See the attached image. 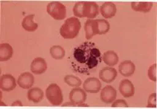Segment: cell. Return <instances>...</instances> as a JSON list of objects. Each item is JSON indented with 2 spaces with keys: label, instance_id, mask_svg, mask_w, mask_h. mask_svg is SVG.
I'll use <instances>...</instances> for the list:
<instances>
[{
  "label": "cell",
  "instance_id": "obj_1",
  "mask_svg": "<svg viewBox=\"0 0 157 109\" xmlns=\"http://www.w3.org/2000/svg\"><path fill=\"white\" fill-rule=\"evenodd\" d=\"M102 62V55L94 42H84L72 50L71 69L75 73L90 75L94 73Z\"/></svg>",
  "mask_w": 157,
  "mask_h": 109
},
{
  "label": "cell",
  "instance_id": "obj_2",
  "mask_svg": "<svg viewBox=\"0 0 157 109\" xmlns=\"http://www.w3.org/2000/svg\"><path fill=\"white\" fill-rule=\"evenodd\" d=\"M81 29V22L77 17H69L60 28V34L62 37L66 39L76 38L78 35Z\"/></svg>",
  "mask_w": 157,
  "mask_h": 109
},
{
  "label": "cell",
  "instance_id": "obj_3",
  "mask_svg": "<svg viewBox=\"0 0 157 109\" xmlns=\"http://www.w3.org/2000/svg\"><path fill=\"white\" fill-rule=\"evenodd\" d=\"M45 95L52 106H60L63 101L62 90L57 84H50L46 89Z\"/></svg>",
  "mask_w": 157,
  "mask_h": 109
},
{
  "label": "cell",
  "instance_id": "obj_4",
  "mask_svg": "<svg viewBox=\"0 0 157 109\" xmlns=\"http://www.w3.org/2000/svg\"><path fill=\"white\" fill-rule=\"evenodd\" d=\"M47 12L55 20H64L66 17V7L59 2H52L47 6Z\"/></svg>",
  "mask_w": 157,
  "mask_h": 109
},
{
  "label": "cell",
  "instance_id": "obj_5",
  "mask_svg": "<svg viewBox=\"0 0 157 109\" xmlns=\"http://www.w3.org/2000/svg\"><path fill=\"white\" fill-rule=\"evenodd\" d=\"M86 99H87L86 92L80 87H76L70 92V102L73 103L74 104H75V106H80V105L85 102Z\"/></svg>",
  "mask_w": 157,
  "mask_h": 109
},
{
  "label": "cell",
  "instance_id": "obj_6",
  "mask_svg": "<svg viewBox=\"0 0 157 109\" xmlns=\"http://www.w3.org/2000/svg\"><path fill=\"white\" fill-rule=\"evenodd\" d=\"M99 15V6L94 2H84L83 17L88 19L95 18Z\"/></svg>",
  "mask_w": 157,
  "mask_h": 109
},
{
  "label": "cell",
  "instance_id": "obj_7",
  "mask_svg": "<svg viewBox=\"0 0 157 109\" xmlns=\"http://www.w3.org/2000/svg\"><path fill=\"white\" fill-rule=\"evenodd\" d=\"M83 89L89 93H98L101 89V83L98 78H87L83 84Z\"/></svg>",
  "mask_w": 157,
  "mask_h": 109
},
{
  "label": "cell",
  "instance_id": "obj_8",
  "mask_svg": "<svg viewBox=\"0 0 157 109\" xmlns=\"http://www.w3.org/2000/svg\"><path fill=\"white\" fill-rule=\"evenodd\" d=\"M17 84L15 78L10 74H4L0 79V87L5 92L13 90L16 87Z\"/></svg>",
  "mask_w": 157,
  "mask_h": 109
},
{
  "label": "cell",
  "instance_id": "obj_9",
  "mask_svg": "<svg viewBox=\"0 0 157 109\" xmlns=\"http://www.w3.org/2000/svg\"><path fill=\"white\" fill-rule=\"evenodd\" d=\"M117 77V71L113 67H104L100 71L99 78L104 82L110 84L113 82Z\"/></svg>",
  "mask_w": 157,
  "mask_h": 109
},
{
  "label": "cell",
  "instance_id": "obj_10",
  "mask_svg": "<svg viewBox=\"0 0 157 109\" xmlns=\"http://www.w3.org/2000/svg\"><path fill=\"white\" fill-rule=\"evenodd\" d=\"M117 98V90L111 85L105 86L102 89L101 100L107 104L112 103Z\"/></svg>",
  "mask_w": 157,
  "mask_h": 109
},
{
  "label": "cell",
  "instance_id": "obj_11",
  "mask_svg": "<svg viewBox=\"0 0 157 109\" xmlns=\"http://www.w3.org/2000/svg\"><path fill=\"white\" fill-rule=\"evenodd\" d=\"M48 69L46 61L42 58H36L31 64V71L34 74H42Z\"/></svg>",
  "mask_w": 157,
  "mask_h": 109
},
{
  "label": "cell",
  "instance_id": "obj_12",
  "mask_svg": "<svg viewBox=\"0 0 157 109\" xmlns=\"http://www.w3.org/2000/svg\"><path fill=\"white\" fill-rule=\"evenodd\" d=\"M119 92L124 98H130L135 94V87L129 79H123L119 85Z\"/></svg>",
  "mask_w": 157,
  "mask_h": 109
},
{
  "label": "cell",
  "instance_id": "obj_13",
  "mask_svg": "<svg viewBox=\"0 0 157 109\" xmlns=\"http://www.w3.org/2000/svg\"><path fill=\"white\" fill-rule=\"evenodd\" d=\"M17 85L23 89H29L34 84V77L29 72L21 73L17 78Z\"/></svg>",
  "mask_w": 157,
  "mask_h": 109
},
{
  "label": "cell",
  "instance_id": "obj_14",
  "mask_svg": "<svg viewBox=\"0 0 157 109\" xmlns=\"http://www.w3.org/2000/svg\"><path fill=\"white\" fill-rule=\"evenodd\" d=\"M119 71L123 77H129L133 75L135 71V66L131 60H124L119 64Z\"/></svg>",
  "mask_w": 157,
  "mask_h": 109
},
{
  "label": "cell",
  "instance_id": "obj_15",
  "mask_svg": "<svg viewBox=\"0 0 157 109\" xmlns=\"http://www.w3.org/2000/svg\"><path fill=\"white\" fill-rule=\"evenodd\" d=\"M101 13L105 18H111L115 16L117 13V7L113 2H105L100 7Z\"/></svg>",
  "mask_w": 157,
  "mask_h": 109
},
{
  "label": "cell",
  "instance_id": "obj_16",
  "mask_svg": "<svg viewBox=\"0 0 157 109\" xmlns=\"http://www.w3.org/2000/svg\"><path fill=\"white\" fill-rule=\"evenodd\" d=\"M27 98L29 101H32L34 103H38L44 98V92L40 88L34 87L28 91Z\"/></svg>",
  "mask_w": 157,
  "mask_h": 109
},
{
  "label": "cell",
  "instance_id": "obj_17",
  "mask_svg": "<svg viewBox=\"0 0 157 109\" xmlns=\"http://www.w3.org/2000/svg\"><path fill=\"white\" fill-rule=\"evenodd\" d=\"M84 32H85V37L90 40L93 37V36L97 34V26H96L95 20L88 19L84 24Z\"/></svg>",
  "mask_w": 157,
  "mask_h": 109
},
{
  "label": "cell",
  "instance_id": "obj_18",
  "mask_svg": "<svg viewBox=\"0 0 157 109\" xmlns=\"http://www.w3.org/2000/svg\"><path fill=\"white\" fill-rule=\"evenodd\" d=\"M34 14H31L27 15V16H25L24 18H23L22 22V26L26 32H35L37 29V28H38V24L34 23Z\"/></svg>",
  "mask_w": 157,
  "mask_h": 109
},
{
  "label": "cell",
  "instance_id": "obj_19",
  "mask_svg": "<svg viewBox=\"0 0 157 109\" xmlns=\"http://www.w3.org/2000/svg\"><path fill=\"white\" fill-rule=\"evenodd\" d=\"M13 47L7 43H2L0 44V60L7 61L10 59L13 56Z\"/></svg>",
  "mask_w": 157,
  "mask_h": 109
},
{
  "label": "cell",
  "instance_id": "obj_20",
  "mask_svg": "<svg viewBox=\"0 0 157 109\" xmlns=\"http://www.w3.org/2000/svg\"><path fill=\"white\" fill-rule=\"evenodd\" d=\"M102 60L109 66H113L117 65L119 62V57L115 52L109 50V51L104 52Z\"/></svg>",
  "mask_w": 157,
  "mask_h": 109
},
{
  "label": "cell",
  "instance_id": "obj_21",
  "mask_svg": "<svg viewBox=\"0 0 157 109\" xmlns=\"http://www.w3.org/2000/svg\"><path fill=\"white\" fill-rule=\"evenodd\" d=\"M133 10L141 13H148L153 7L152 2H132L131 4Z\"/></svg>",
  "mask_w": 157,
  "mask_h": 109
},
{
  "label": "cell",
  "instance_id": "obj_22",
  "mask_svg": "<svg viewBox=\"0 0 157 109\" xmlns=\"http://www.w3.org/2000/svg\"><path fill=\"white\" fill-rule=\"evenodd\" d=\"M96 26H97V34H105L109 32L110 24L106 20L98 19L95 20Z\"/></svg>",
  "mask_w": 157,
  "mask_h": 109
},
{
  "label": "cell",
  "instance_id": "obj_23",
  "mask_svg": "<svg viewBox=\"0 0 157 109\" xmlns=\"http://www.w3.org/2000/svg\"><path fill=\"white\" fill-rule=\"evenodd\" d=\"M50 55L54 59L56 60H60L64 58L65 55H66V52L65 50L61 46L59 45H55L52 46L50 48Z\"/></svg>",
  "mask_w": 157,
  "mask_h": 109
},
{
  "label": "cell",
  "instance_id": "obj_24",
  "mask_svg": "<svg viewBox=\"0 0 157 109\" xmlns=\"http://www.w3.org/2000/svg\"><path fill=\"white\" fill-rule=\"evenodd\" d=\"M64 81L68 86L73 87H78L82 83L79 78L73 75H66L64 77Z\"/></svg>",
  "mask_w": 157,
  "mask_h": 109
},
{
  "label": "cell",
  "instance_id": "obj_25",
  "mask_svg": "<svg viewBox=\"0 0 157 109\" xmlns=\"http://www.w3.org/2000/svg\"><path fill=\"white\" fill-rule=\"evenodd\" d=\"M83 6H84V2H76L74 5L73 12L74 15L76 17H83Z\"/></svg>",
  "mask_w": 157,
  "mask_h": 109
},
{
  "label": "cell",
  "instance_id": "obj_26",
  "mask_svg": "<svg viewBox=\"0 0 157 109\" xmlns=\"http://www.w3.org/2000/svg\"><path fill=\"white\" fill-rule=\"evenodd\" d=\"M156 63L153 64L148 69V78L153 81H156V69H157Z\"/></svg>",
  "mask_w": 157,
  "mask_h": 109
},
{
  "label": "cell",
  "instance_id": "obj_27",
  "mask_svg": "<svg viewBox=\"0 0 157 109\" xmlns=\"http://www.w3.org/2000/svg\"><path fill=\"white\" fill-rule=\"evenodd\" d=\"M111 107H113V108H117V107L127 108L128 107V104H127L126 100H123V99H119V100L113 101Z\"/></svg>",
  "mask_w": 157,
  "mask_h": 109
},
{
  "label": "cell",
  "instance_id": "obj_28",
  "mask_svg": "<svg viewBox=\"0 0 157 109\" xmlns=\"http://www.w3.org/2000/svg\"><path fill=\"white\" fill-rule=\"evenodd\" d=\"M147 107L150 108H156V94L153 93L150 95L148 101V106Z\"/></svg>",
  "mask_w": 157,
  "mask_h": 109
},
{
  "label": "cell",
  "instance_id": "obj_29",
  "mask_svg": "<svg viewBox=\"0 0 157 109\" xmlns=\"http://www.w3.org/2000/svg\"><path fill=\"white\" fill-rule=\"evenodd\" d=\"M12 106H22L23 104H22V103H21L20 100H17V101H15V102L13 103L12 104Z\"/></svg>",
  "mask_w": 157,
  "mask_h": 109
},
{
  "label": "cell",
  "instance_id": "obj_30",
  "mask_svg": "<svg viewBox=\"0 0 157 109\" xmlns=\"http://www.w3.org/2000/svg\"><path fill=\"white\" fill-rule=\"evenodd\" d=\"M63 106H76L75 104H74L73 103H66L63 104Z\"/></svg>",
  "mask_w": 157,
  "mask_h": 109
}]
</instances>
